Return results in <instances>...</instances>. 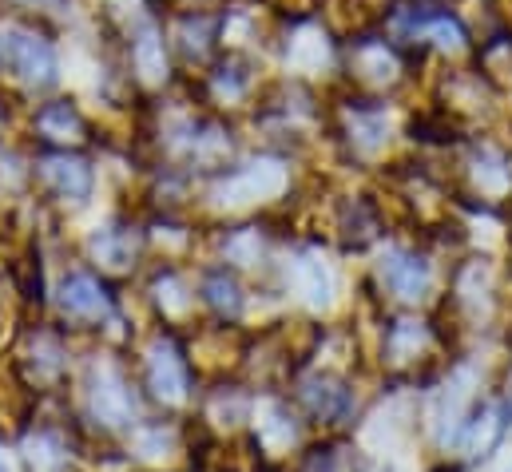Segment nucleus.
<instances>
[{"instance_id": "9b49d317", "label": "nucleus", "mask_w": 512, "mask_h": 472, "mask_svg": "<svg viewBox=\"0 0 512 472\" xmlns=\"http://www.w3.org/2000/svg\"><path fill=\"white\" fill-rule=\"evenodd\" d=\"M298 274H302V294H306V302H310V306H326V302H330V290H334L330 266H326L318 254H302Z\"/></svg>"}, {"instance_id": "1a4fd4ad", "label": "nucleus", "mask_w": 512, "mask_h": 472, "mask_svg": "<svg viewBox=\"0 0 512 472\" xmlns=\"http://www.w3.org/2000/svg\"><path fill=\"white\" fill-rule=\"evenodd\" d=\"M36 131H40L48 143H60V147H68V143H84V139H88V123H84V116H80L68 100L44 104V108L36 112Z\"/></svg>"}, {"instance_id": "6e6552de", "label": "nucleus", "mask_w": 512, "mask_h": 472, "mask_svg": "<svg viewBox=\"0 0 512 472\" xmlns=\"http://www.w3.org/2000/svg\"><path fill=\"white\" fill-rule=\"evenodd\" d=\"M382 282L405 302L421 298L429 290V266L417 254H389L382 262Z\"/></svg>"}, {"instance_id": "f03ea898", "label": "nucleus", "mask_w": 512, "mask_h": 472, "mask_svg": "<svg viewBox=\"0 0 512 472\" xmlns=\"http://www.w3.org/2000/svg\"><path fill=\"white\" fill-rule=\"evenodd\" d=\"M36 175L40 183L56 195V199H72V203H84L92 195V167L80 159V155H68V151H52L44 159H36Z\"/></svg>"}, {"instance_id": "7ed1b4c3", "label": "nucleus", "mask_w": 512, "mask_h": 472, "mask_svg": "<svg viewBox=\"0 0 512 472\" xmlns=\"http://www.w3.org/2000/svg\"><path fill=\"white\" fill-rule=\"evenodd\" d=\"M147 381H151L155 397L167 401V405H179L187 397V381H191L187 377V357L179 354V346L171 338H159L151 346V354H147Z\"/></svg>"}, {"instance_id": "39448f33", "label": "nucleus", "mask_w": 512, "mask_h": 472, "mask_svg": "<svg viewBox=\"0 0 512 472\" xmlns=\"http://www.w3.org/2000/svg\"><path fill=\"white\" fill-rule=\"evenodd\" d=\"M60 306H64V314H72V318L100 322V318L112 314V294H108L92 274H68L64 286H60Z\"/></svg>"}, {"instance_id": "20e7f679", "label": "nucleus", "mask_w": 512, "mask_h": 472, "mask_svg": "<svg viewBox=\"0 0 512 472\" xmlns=\"http://www.w3.org/2000/svg\"><path fill=\"white\" fill-rule=\"evenodd\" d=\"M92 413L104 425H128L135 413V393L128 389L124 373L116 365H96L92 369Z\"/></svg>"}, {"instance_id": "0eeeda50", "label": "nucleus", "mask_w": 512, "mask_h": 472, "mask_svg": "<svg viewBox=\"0 0 512 472\" xmlns=\"http://www.w3.org/2000/svg\"><path fill=\"white\" fill-rule=\"evenodd\" d=\"M131 68L143 84H163L171 64H167V44H163V32L155 24H143L135 36H131Z\"/></svg>"}, {"instance_id": "f3484780", "label": "nucleus", "mask_w": 512, "mask_h": 472, "mask_svg": "<svg viewBox=\"0 0 512 472\" xmlns=\"http://www.w3.org/2000/svg\"><path fill=\"white\" fill-rule=\"evenodd\" d=\"M0 56H4V48H0Z\"/></svg>"}, {"instance_id": "dca6fc26", "label": "nucleus", "mask_w": 512, "mask_h": 472, "mask_svg": "<svg viewBox=\"0 0 512 472\" xmlns=\"http://www.w3.org/2000/svg\"><path fill=\"white\" fill-rule=\"evenodd\" d=\"M0 472H16V469H12V461H8L4 453H0Z\"/></svg>"}, {"instance_id": "9d476101", "label": "nucleus", "mask_w": 512, "mask_h": 472, "mask_svg": "<svg viewBox=\"0 0 512 472\" xmlns=\"http://www.w3.org/2000/svg\"><path fill=\"white\" fill-rule=\"evenodd\" d=\"M306 405H310V413L322 417V421H342V417L350 413L354 397H350V389H346L342 381H314V385L306 389Z\"/></svg>"}, {"instance_id": "423d86ee", "label": "nucleus", "mask_w": 512, "mask_h": 472, "mask_svg": "<svg viewBox=\"0 0 512 472\" xmlns=\"http://www.w3.org/2000/svg\"><path fill=\"white\" fill-rule=\"evenodd\" d=\"M282 187V171L274 167V163H251V167H243V171H235V175H227L223 183H219V191L215 195H223V203H255V199H266V195H274Z\"/></svg>"}, {"instance_id": "4468645a", "label": "nucleus", "mask_w": 512, "mask_h": 472, "mask_svg": "<svg viewBox=\"0 0 512 472\" xmlns=\"http://www.w3.org/2000/svg\"><path fill=\"white\" fill-rule=\"evenodd\" d=\"M421 342H425V334L417 330V322H397V326L389 330V357L405 361L409 354L421 350Z\"/></svg>"}, {"instance_id": "ddd939ff", "label": "nucleus", "mask_w": 512, "mask_h": 472, "mask_svg": "<svg viewBox=\"0 0 512 472\" xmlns=\"http://www.w3.org/2000/svg\"><path fill=\"white\" fill-rule=\"evenodd\" d=\"M203 294H207V302H211L219 314H239V306H243V298H239V282H235L227 270L211 274V278L203 282Z\"/></svg>"}, {"instance_id": "f257e3e1", "label": "nucleus", "mask_w": 512, "mask_h": 472, "mask_svg": "<svg viewBox=\"0 0 512 472\" xmlns=\"http://www.w3.org/2000/svg\"><path fill=\"white\" fill-rule=\"evenodd\" d=\"M4 60L32 88L56 84V48H52V40H44L32 28H12L4 36Z\"/></svg>"}, {"instance_id": "2eb2a0df", "label": "nucleus", "mask_w": 512, "mask_h": 472, "mask_svg": "<svg viewBox=\"0 0 512 472\" xmlns=\"http://www.w3.org/2000/svg\"><path fill=\"white\" fill-rule=\"evenodd\" d=\"M20 4H24V8H56L60 0H20Z\"/></svg>"}, {"instance_id": "f8f14e48", "label": "nucleus", "mask_w": 512, "mask_h": 472, "mask_svg": "<svg viewBox=\"0 0 512 472\" xmlns=\"http://www.w3.org/2000/svg\"><path fill=\"white\" fill-rule=\"evenodd\" d=\"M92 254L100 258V262H108V266H128L131 258H135V238L128 231H100V235L92 238Z\"/></svg>"}]
</instances>
